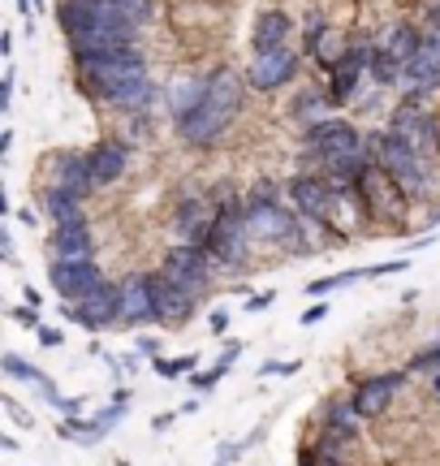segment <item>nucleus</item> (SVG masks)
Masks as SVG:
<instances>
[{
	"label": "nucleus",
	"mask_w": 440,
	"mask_h": 466,
	"mask_svg": "<svg viewBox=\"0 0 440 466\" xmlns=\"http://www.w3.org/2000/svg\"><path fill=\"white\" fill-rule=\"evenodd\" d=\"M48 285L56 289L61 302H83L104 285V268L100 264H56V259H52Z\"/></svg>",
	"instance_id": "nucleus-15"
},
{
	"label": "nucleus",
	"mask_w": 440,
	"mask_h": 466,
	"mask_svg": "<svg viewBox=\"0 0 440 466\" xmlns=\"http://www.w3.org/2000/svg\"><path fill=\"white\" fill-rule=\"evenodd\" d=\"M48 250L56 264H95V238L86 225L78 229H52Z\"/></svg>",
	"instance_id": "nucleus-23"
},
{
	"label": "nucleus",
	"mask_w": 440,
	"mask_h": 466,
	"mask_svg": "<svg viewBox=\"0 0 440 466\" xmlns=\"http://www.w3.org/2000/svg\"><path fill=\"white\" fill-rule=\"evenodd\" d=\"M22 302H26V307H39V311H44V294H39L35 285H26V289H22Z\"/></svg>",
	"instance_id": "nucleus-46"
},
{
	"label": "nucleus",
	"mask_w": 440,
	"mask_h": 466,
	"mask_svg": "<svg viewBox=\"0 0 440 466\" xmlns=\"http://www.w3.org/2000/svg\"><path fill=\"white\" fill-rule=\"evenodd\" d=\"M117 466H130V462H125V458H121V462H117Z\"/></svg>",
	"instance_id": "nucleus-55"
},
{
	"label": "nucleus",
	"mask_w": 440,
	"mask_h": 466,
	"mask_svg": "<svg viewBox=\"0 0 440 466\" xmlns=\"http://www.w3.org/2000/svg\"><path fill=\"white\" fill-rule=\"evenodd\" d=\"M86 160H91L95 186H113L121 173H125V165H130V147H125L121 138H100L95 147L86 151Z\"/></svg>",
	"instance_id": "nucleus-24"
},
{
	"label": "nucleus",
	"mask_w": 440,
	"mask_h": 466,
	"mask_svg": "<svg viewBox=\"0 0 440 466\" xmlns=\"http://www.w3.org/2000/svg\"><path fill=\"white\" fill-rule=\"evenodd\" d=\"M147 289H152V307H155V324L160 329H182L195 316V294H186L182 285H173L165 272H147Z\"/></svg>",
	"instance_id": "nucleus-10"
},
{
	"label": "nucleus",
	"mask_w": 440,
	"mask_h": 466,
	"mask_svg": "<svg viewBox=\"0 0 440 466\" xmlns=\"http://www.w3.org/2000/svg\"><path fill=\"white\" fill-rule=\"evenodd\" d=\"M303 147H306V156H315V165H320V160H328V156H345V151L367 147V138L358 134L355 121L328 116V121L303 126Z\"/></svg>",
	"instance_id": "nucleus-7"
},
{
	"label": "nucleus",
	"mask_w": 440,
	"mask_h": 466,
	"mask_svg": "<svg viewBox=\"0 0 440 466\" xmlns=\"http://www.w3.org/2000/svg\"><path fill=\"white\" fill-rule=\"evenodd\" d=\"M44 212H48V220L56 229H78V225H86L83 199H74L65 190H52V186L44 190Z\"/></svg>",
	"instance_id": "nucleus-27"
},
{
	"label": "nucleus",
	"mask_w": 440,
	"mask_h": 466,
	"mask_svg": "<svg viewBox=\"0 0 440 466\" xmlns=\"http://www.w3.org/2000/svg\"><path fill=\"white\" fill-rule=\"evenodd\" d=\"M173 423H177V410H165V415L152 419V432H169Z\"/></svg>",
	"instance_id": "nucleus-44"
},
{
	"label": "nucleus",
	"mask_w": 440,
	"mask_h": 466,
	"mask_svg": "<svg viewBox=\"0 0 440 466\" xmlns=\"http://www.w3.org/2000/svg\"><path fill=\"white\" fill-rule=\"evenodd\" d=\"M9 151H14V130L5 126V130H0V156H9Z\"/></svg>",
	"instance_id": "nucleus-50"
},
{
	"label": "nucleus",
	"mask_w": 440,
	"mask_h": 466,
	"mask_svg": "<svg viewBox=\"0 0 440 466\" xmlns=\"http://www.w3.org/2000/svg\"><path fill=\"white\" fill-rule=\"evenodd\" d=\"M289 190V203H294V212L303 220H311V225H328V217H333V199H337V190L324 182L320 173H298L294 182L285 186Z\"/></svg>",
	"instance_id": "nucleus-12"
},
{
	"label": "nucleus",
	"mask_w": 440,
	"mask_h": 466,
	"mask_svg": "<svg viewBox=\"0 0 440 466\" xmlns=\"http://www.w3.org/2000/svg\"><path fill=\"white\" fill-rule=\"evenodd\" d=\"M432 393H436V401H440V371H436V384H432Z\"/></svg>",
	"instance_id": "nucleus-53"
},
{
	"label": "nucleus",
	"mask_w": 440,
	"mask_h": 466,
	"mask_svg": "<svg viewBox=\"0 0 440 466\" xmlns=\"http://www.w3.org/2000/svg\"><path fill=\"white\" fill-rule=\"evenodd\" d=\"M212 220H216V199H204V195H182L173 208V233L186 247H204L207 233H212Z\"/></svg>",
	"instance_id": "nucleus-14"
},
{
	"label": "nucleus",
	"mask_w": 440,
	"mask_h": 466,
	"mask_svg": "<svg viewBox=\"0 0 440 466\" xmlns=\"http://www.w3.org/2000/svg\"><path fill=\"white\" fill-rule=\"evenodd\" d=\"M246 203H281V190H276V182H255L251 190H246Z\"/></svg>",
	"instance_id": "nucleus-35"
},
{
	"label": "nucleus",
	"mask_w": 440,
	"mask_h": 466,
	"mask_svg": "<svg viewBox=\"0 0 440 466\" xmlns=\"http://www.w3.org/2000/svg\"><path fill=\"white\" fill-rule=\"evenodd\" d=\"M48 186L52 190H65L74 199H86L95 190V177H91V160L83 151H56L48 165Z\"/></svg>",
	"instance_id": "nucleus-18"
},
{
	"label": "nucleus",
	"mask_w": 440,
	"mask_h": 466,
	"mask_svg": "<svg viewBox=\"0 0 440 466\" xmlns=\"http://www.w3.org/2000/svg\"><path fill=\"white\" fill-rule=\"evenodd\" d=\"M375 48H385L397 66H410V61L419 56V48H424V31H419L415 22H393L389 31L375 39Z\"/></svg>",
	"instance_id": "nucleus-26"
},
{
	"label": "nucleus",
	"mask_w": 440,
	"mask_h": 466,
	"mask_svg": "<svg viewBox=\"0 0 440 466\" xmlns=\"http://www.w3.org/2000/svg\"><path fill=\"white\" fill-rule=\"evenodd\" d=\"M61 316L69 324H78L86 333H104V329H117L121 324V285L104 281L91 299L83 302H61Z\"/></svg>",
	"instance_id": "nucleus-6"
},
{
	"label": "nucleus",
	"mask_w": 440,
	"mask_h": 466,
	"mask_svg": "<svg viewBox=\"0 0 440 466\" xmlns=\"http://www.w3.org/2000/svg\"><path fill=\"white\" fill-rule=\"evenodd\" d=\"M251 220H246V199L237 190H220L216 199V220H212V233H207L204 250L216 259V268H237L246 259V247H251Z\"/></svg>",
	"instance_id": "nucleus-2"
},
{
	"label": "nucleus",
	"mask_w": 440,
	"mask_h": 466,
	"mask_svg": "<svg viewBox=\"0 0 440 466\" xmlns=\"http://www.w3.org/2000/svg\"><path fill=\"white\" fill-rule=\"evenodd\" d=\"M204 91H207V78H182V83H173V86H169L173 121H177V116H186L195 104L204 100Z\"/></svg>",
	"instance_id": "nucleus-29"
},
{
	"label": "nucleus",
	"mask_w": 440,
	"mask_h": 466,
	"mask_svg": "<svg viewBox=\"0 0 440 466\" xmlns=\"http://www.w3.org/2000/svg\"><path fill=\"white\" fill-rule=\"evenodd\" d=\"M350 44H355V39H345V31L328 26L324 17H306V52H311V61L324 66L328 74L350 56Z\"/></svg>",
	"instance_id": "nucleus-19"
},
{
	"label": "nucleus",
	"mask_w": 440,
	"mask_h": 466,
	"mask_svg": "<svg viewBox=\"0 0 440 466\" xmlns=\"http://www.w3.org/2000/svg\"><path fill=\"white\" fill-rule=\"evenodd\" d=\"M303 466H345V462H341L337 441H333V436H324L320 445H315V450L306 453V462H303Z\"/></svg>",
	"instance_id": "nucleus-33"
},
{
	"label": "nucleus",
	"mask_w": 440,
	"mask_h": 466,
	"mask_svg": "<svg viewBox=\"0 0 440 466\" xmlns=\"http://www.w3.org/2000/svg\"><path fill=\"white\" fill-rule=\"evenodd\" d=\"M406 376L410 371H385V376H372V380H363L355 389V410L363 419H380L385 410H389V401H393V393L406 384Z\"/></svg>",
	"instance_id": "nucleus-20"
},
{
	"label": "nucleus",
	"mask_w": 440,
	"mask_h": 466,
	"mask_svg": "<svg viewBox=\"0 0 440 466\" xmlns=\"http://www.w3.org/2000/svg\"><path fill=\"white\" fill-rule=\"evenodd\" d=\"M48 9V0H35V14H44Z\"/></svg>",
	"instance_id": "nucleus-52"
},
{
	"label": "nucleus",
	"mask_w": 440,
	"mask_h": 466,
	"mask_svg": "<svg viewBox=\"0 0 440 466\" xmlns=\"http://www.w3.org/2000/svg\"><path fill=\"white\" fill-rule=\"evenodd\" d=\"M155 376L165 380H177V376H195L199 371V354H182V359H152Z\"/></svg>",
	"instance_id": "nucleus-32"
},
{
	"label": "nucleus",
	"mask_w": 440,
	"mask_h": 466,
	"mask_svg": "<svg viewBox=\"0 0 440 466\" xmlns=\"http://www.w3.org/2000/svg\"><path fill=\"white\" fill-rule=\"evenodd\" d=\"M358 410H355V401H328V410H324V428L328 432L324 436H333V441H350V436L358 432Z\"/></svg>",
	"instance_id": "nucleus-28"
},
{
	"label": "nucleus",
	"mask_w": 440,
	"mask_h": 466,
	"mask_svg": "<svg viewBox=\"0 0 440 466\" xmlns=\"http://www.w3.org/2000/svg\"><path fill=\"white\" fill-rule=\"evenodd\" d=\"M237 354H242V341H229V346L220 350V359H216V367H225V371H229V367L237 363Z\"/></svg>",
	"instance_id": "nucleus-41"
},
{
	"label": "nucleus",
	"mask_w": 440,
	"mask_h": 466,
	"mask_svg": "<svg viewBox=\"0 0 440 466\" xmlns=\"http://www.w3.org/2000/svg\"><path fill=\"white\" fill-rule=\"evenodd\" d=\"M74 66H78V78H83L86 91L108 104H117L130 86L147 78V61H143L138 48L121 52V56H86V61H74Z\"/></svg>",
	"instance_id": "nucleus-3"
},
{
	"label": "nucleus",
	"mask_w": 440,
	"mask_h": 466,
	"mask_svg": "<svg viewBox=\"0 0 440 466\" xmlns=\"http://www.w3.org/2000/svg\"><path fill=\"white\" fill-rule=\"evenodd\" d=\"M125 410H130V406H121V401H108L100 415H95V428H100V432L108 436V432H113V428L121 423V419H125Z\"/></svg>",
	"instance_id": "nucleus-34"
},
{
	"label": "nucleus",
	"mask_w": 440,
	"mask_h": 466,
	"mask_svg": "<svg viewBox=\"0 0 440 466\" xmlns=\"http://www.w3.org/2000/svg\"><path fill=\"white\" fill-rule=\"evenodd\" d=\"M328 108H333V100H328V91H303L298 100H294V108H289V116H298V121H306V126H315V121H328Z\"/></svg>",
	"instance_id": "nucleus-31"
},
{
	"label": "nucleus",
	"mask_w": 440,
	"mask_h": 466,
	"mask_svg": "<svg viewBox=\"0 0 440 466\" xmlns=\"http://www.w3.org/2000/svg\"><path fill=\"white\" fill-rule=\"evenodd\" d=\"M14 83L17 78H14V66H9L5 69V78H0V113L5 116H9V108H14Z\"/></svg>",
	"instance_id": "nucleus-38"
},
{
	"label": "nucleus",
	"mask_w": 440,
	"mask_h": 466,
	"mask_svg": "<svg viewBox=\"0 0 440 466\" xmlns=\"http://www.w3.org/2000/svg\"><path fill=\"white\" fill-rule=\"evenodd\" d=\"M372 48H375L372 39H355L350 56L328 74V100H333V108H341V104H350L358 96V78L372 69Z\"/></svg>",
	"instance_id": "nucleus-13"
},
{
	"label": "nucleus",
	"mask_w": 440,
	"mask_h": 466,
	"mask_svg": "<svg viewBox=\"0 0 440 466\" xmlns=\"http://www.w3.org/2000/svg\"><path fill=\"white\" fill-rule=\"evenodd\" d=\"M294 74H298V52L285 44V48H272L255 56L251 66H246V86L272 96V91H281L285 83H294Z\"/></svg>",
	"instance_id": "nucleus-11"
},
{
	"label": "nucleus",
	"mask_w": 440,
	"mask_h": 466,
	"mask_svg": "<svg viewBox=\"0 0 440 466\" xmlns=\"http://www.w3.org/2000/svg\"><path fill=\"white\" fill-rule=\"evenodd\" d=\"M355 195H358V203H363L367 220H385V225H393V229H402V220L410 217V195L393 182L380 165H372L363 177H358Z\"/></svg>",
	"instance_id": "nucleus-5"
},
{
	"label": "nucleus",
	"mask_w": 440,
	"mask_h": 466,
	"mask_svg": "<svg viewBox=\"0 0 440 466\" xmlns=\"http://www.w3.org/2000/svg\"><path fill=\"white\" fill-rule=\"evenodd\" d=\"M0 56H14V31H0Z\"/></svg>",
	"instance_id": "nucleus-49"
},
{
	"label": "nucleus",
	"mask_w": 440,
	"mask_h": 466,
	"mask_svg": "<svg viewBox=\"0 0 440 466\" xmlns=\"http://www.w3.org/2000/svg\"><path fill=\"white\" fill-rule=\"evenodd\" d=\"M14 217H17V225H26V229H35V225H39V220H35V212H31V208H17Z\"/></svg>",
	"instance_id": "nucleus-48"
},
{
	"label": "nucleus",
	"mask_w": 440,
	"mask_h": 466,
	"mask_svg": "<svg viewBox=\"0 0 440 466\" xmlns=\"http://www.w3.org/2000/svg\"><path fill=\"white\" fill-rule=\"evenodd\" d=\"M432 86H440V22L424 26V48L406 66V100L419 104V96L432 91Z\"/></svg>",
	"instance_id": "nucleus-17"
},
{
	"label": "nucleus",
	"mask_w": 440,
	"mask_h": 466,
	"mask_svg": "<svg viewBox=\"0 0 440 466\" xmlns=\"http://www.w3.org/2000/svg\"><path fill=\"white\" fill-rule=\"evenodd\" d=\"M138 354H147V359H160V341H155V337H138Z\"/></svg>",
	"instance_id": "nucleus-45"
},
{
	"label": "nucleus",
	"mask_w": 440,
	"mask_h": 466,
	"mask_svg": "<svg viewBox=\"0 0 440 466\" xmlns=\"http://www.w3.org/2000/svg\"><path fill=\"white\" fill-rule=\"evenodd\" d=\"M324 316H328V307H324V302H315V307H306V311H303V319H298V324H306V329H311V324H320Z\"/></svg>",
	"instance_id": "nucleus-43"
},
{
	"label": "nucleus",
	"mask_w": 440,
	"mask_h": 466,
	"mask_svg": "<svg viewBox=\"0 0 440 466\" xmlns=\"http://www.w3.org/2000/svg\"><path fill=\"white\" fill-rule=\"evenodd\" d=\"M212 268H216V259H212L204 247H186V242H177V247L165 255L160 272H165L173 285H182L186 294L199 299V294L207 289V281H212Z\"/></svg>",
	"instance_id": "nucleus-8"
},
{
	"label": "nucleus",
	"mask_w": 440,
	"mask_h": 466,
	"mask_svg": "<svg viewBox=\"0 0 440 466\" xmlns=\"http://www.w3.org/2000/svg\"><path fill=\"white\" fill-rule=\"evenodd\" d=\"M0 259H5V264H17V250H14V233H9V229L0 233Z\"/></svg>",
	"instance_id": "nucleus-42"
},
{
	"label": "nucleus",
	"mask_w": 440,
	"mask_h": 466,
	"mask_svg": "<svg viewBox=\"0 0 440 466\" xmlns=\"http://www.w3.org/2000/svg\"><path fill=\"white\" fill-rule=\"evenodd\" d=\"M289 31H294V22H289L285 9H264V14L255 17V26H251L255 56H259V52H272V48H285Z\"/></svg>",
	"instance_id": "nucleus-25"
},
{
	"label": "nucleus",
	"mask_w": 440,
	"mask_h": 466,
	"mask_svg": "<svg viewBox=\"0 0 440 466\" xmlns=\"http://www.w3.org/2000/svg\"><path fill=\"white\" fill-rule=\"evenodd\" d=\"M436 126H440V116L424 113V108H419L415 100H402L389 113V126H385V130H389L397 143H406L410 151L427 156V151L436 147Z\"/></svg>",
	"instance_id": "nucleus-9"
},
{
	"label": "nucleus",
	"mask_w": 440,
	"mask_h": 466,
	"mask_svg": "<svg viewBox=\"0 0 440 466\" xmlns=\"http://www.w3.org/2000/svg\"><path fill=\"white\" fill-rule=\"evenodd\" d=\"M246 220L255 242H294V233L303 229V220L285 203H246Z\"/></svg>",
	"instance_id": "nucleus-16"
},
{
	"label": "nucleus",
	"mask_w": 440,
	"mask_h": 466,
	"mask_svg": "<svg viewBox=\"0 0 440 466\" xmlns=\"http://www.w3.org/2000/svg\"><path fill=\"white\" fill-rule=\"evenodd\" d=\"M410 259H389V264H367V268H350V272H333V277H320L303 289L306 299H328L333 289L341 285H358V281H372V277H393V272H406Z\"/></svg>",
	"instance_id": "nucleus-22"
},
{
	"label": "nucleus",
	"mask_w": 440,
	"mask_h": 466,
	"mask_svg": "<svg viewBox=\"0 0 440 466\" xmlns=\"http://www.w3.org/2000/svg\"><path fill=\"white\" fill-rule=\"evenodd\" d=\"M56 436H61V441H74V445H83V450H91V445H100V441H104V432L95 428V419H78V415L61 419Z\"/></svg>",
	"instance_id": "nucleus-30"
},
{
	"label": "nucleus",
	"mask_w": 440,
	"mask_h": 466,
	"mask_svg": "<svg viewBox=\"0 0 440 466\" xmlns=\"http://www.w3.org/2000/svg\"><path fill=\"white\" fill-rule=\"evenodd\" d=\"M220 380H225V367H212V371H195V376H190V384H195L199 393H212Z\"/></svg>",
	"instance_id": "nucleus-36"
},
{
	"label": "nucleus",
	"mask_w": 440,
	"mask_h": 466,
	"mask_svg": "<svg viewBox=\"0 0 440 466\" xmlns=\"http://www.w3.org/2000/svg\"><path fill=\"white\" fill-rule=\"evenodd\" d=\"M121 324H125V329H147V324H155L147 272H135V277L121 281Z\"/></svg>",
	"instance_id": "nucleus-21"
},
{
	"label": "nucleus",
	"mask_w": 440,
	"mask_h": 466,
	"mask_svg": "<svg viewBox=\"0 0 440 466\" xmlns=\"http://www.w3.org/2000/svg\"><path fill=\"white\" fill-rule=\"evenodd\" d=\"M237 453H246V450H242V441H225V445L216 450V462H212V466H234Z\"/></svg>",
	"instance_id": "nucleus-39"
},
{
	"label": "nucleus",
	"mask_w": 440,
	"mask_h": 466,
	"mask_svg": "<svg viewBox=\"0 0 440 466\" xmlns=\"http://www.w3.org/2000/svg\"><path fill=\"white\" fill-rule=\"evenodd\" d=\"M35 337H39V346H61V333H56V329H39V333H35Z\"/></svg>",
	"instance_id": "nucleus-47"
},
{
	"label": "nucleus",
	"mask_w": 440,
	"mask_h": 466,
	"mask_svg": "<svg viewBox=\"0 0 440 466\" xmlns=\"http://www.w3.org/2000/svg\"><path fill=\"white\" fill-rule=\"evenodd\" d=\"M9 319H17L22 329H35V333L44 329V324H39V307H26V302H22V307H14V311H9Z\"/></svg>",
	"instance_id": "nucleus-37"
},
{
	"label": "nucleus",
	"mask_w": 440,
	"mask_h": 466,
	"mask_svg": "<svg viewBox=\"0 0 440 466\" xmlns=\"http://www.w3.org/2000/svg\"><path fill=\"white\" fill-rule=\"evenodd\" d=\"M367 156H372V165H380L393 177V182L406 190L410 199L427 195L432 177H427L424 156H419V151H410L406 143H397L389 130H372V134H367Z\"/></svg>",
	"instance_id": "nucleus-4"
},
{
	"label": "nucleus",
	"mask_w": 440,
	"mask_h": 466,
	"mask_svg": "<svg viewBox=\"0 0 440 466\" xmlns=\"http://www.w3.org/2000/svg\"><path fill=\"white\" fill-rule=\"evenodd\" d=\"M207 333H212V337H225V333H229V311H220V307H216V311L207 316Z\"/></svg>",
	"instance_id": "nucleus-40"
},
{
	"label": "nucleus",
	"mask_w": 440,
	"mask_h": 466,
	"mask_svg": "<svg viewBox=\"0 0 440 466\" xmlns=\"http://www.w3.org/2000/svg\"><path fill=\"white\" fill-rule=\"evenodd\" d=\"M272 299H276V294H259V299H251V302H246V307H251V311H264V307H268Z\"/></svg>",
	"instance_id": "nucleus-51"
},
{
	"label": "nucleus",
	"mask_w": 440,
	"mask_h": 466,
	"mask_svg": "<svg viewBox=\"0 0 440 466\" xmlns=\"http://www.w3.org/2000/svg\"><path fill=\"white\" fill-rule=\"evenodd\" d=\"M436 156H440V126H436Z\"/></svg>",
	"instance_id": "nucleus-54"
},
{
	"label": "nucleus",
	"mask_w": 440,
	"mask_h": 466,
	"mask_svg": "<svg viewBox=\"0 0 440 466\" xmlns=\"http://www.w3.org/2000/svg\"><path fill=\"white\" fill-rule=\"evenodd\" d=\"M242 100H246V74H237V69H229V66L212 69V74H207L204 100L195 104L186 116L173 121V126H177V138L190 143V147H212L220 134L237 121Z\"/></svg>",
	"instance_id": "nucleus-1"
}]
</instances>
